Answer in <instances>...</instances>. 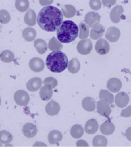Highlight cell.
Wrapping results in <instances>:
<instances>
[{
    "label": "cell",
    "instance_id": "obj_28",
    "mask_svg": "<svg viewBox=\"0 0 131 147\" xmlns=\"http://www.w3.org/2000/svg\"><path fill=\"white\" fill-rule=\"evenodd\" d=\"M61 10L63 15L66 18H71L76 14L75 8L71 5H65L62 6Z\"/></svg>",
    "mask_w": 131,
    "mask_h": 147
},
{
    "label": "cell",
    "instance_id": "obj_39",
    "mask_svg": "<svg viewBox=\"0 0 131 147\" xmlns=\"http://www.w3.org/2000/svg\"><path fill=\"white\" fill-rule=\"evenodd\" d=\"M121 117L128 118L131 116V105L129 106L122 111Z\"/></svg>",
    "mask_w": 131,
    "mask_h": 147
},
{
    "label": "cell",
    "instance_id": "obj_44",
    "mask_svg": "<svg viewBox=\"0 0 131 147\" xmlns=\"http://www.w3.org/2000/svg\"><path fill=\"white\" fill-rule=\"evenodd\" d=\"M1 96H0V106H1Z\"/></svg>",
    "mask_w": 131,
    "mask_h": 147
},
{
    "label": "cell",
    "instance_id": "obj_6",
    "mask_svg": "<svg viewBox=\"0 0 131 147\" xmlns=\"http://www.w3.org/2000/svg\"><path fill=\"white\" fill-rule=\"evenodd\" d=\"M97 112L101 115L108 118L111 112L109 103L105 101L100 100L97 103Z\"/></svg>",
    "mask_w": 131,
    "mask_h": 147
},
{
    "label": "cell",
    "instance_id": "obj_29",
    "mask_svg": "<svg viewBox=\"0 0 131 147\" xmlns=\"http://www.w3.org/2000/svg\"><path fill=\"white\" fill-rule=\"evenodd\" d=\"M70 133L72 138L75 139L80 138L83 135L84 129L80 125L77 124L71 127Z\"/></svg>",
    "mask_w": 131,
    "mask_h": 147
},
{
    "label": "cell",
    "instance_id": "obj_27",
    "mask_svg": "<svg viewBox=\"0 0 131 147\" xmlns=\"http://www.w3.org/2000/svg\"><path fill=\"white\" fill-rule=\"evenodd\" d=\"M99 98L101 100L105 101L111 104L114 102V96L112 94L106 90H100Z\"/></svg>",
    "mask_w": 131,
    "mask_h": 147
},
{
    "label": "cell",
    "instance_id": "obj_18",
    "mask_svg": "<svg viewBox=\"0 0 131 147\" xmlns=\"http://www.w3.org/2000/svg\"><path fill=\"white\" fill-rule=\"evenodd\" d=\"M52 88L49 85L46 84L40 89V96L41 100L47 101L50 100L53 96Z\"/></svg>",
    "mask_w": 131,
    "mask_h": 147
},
{
    "label": "cell",
    "instance_id": "obj_25",
    "mask_svg": "<svg viewBox=\"0 0 131 147\" xmlns=\"http://www.w3.org/2000/svg\"><path fill=\"white\" fill-rule=\"evenodd\" d=\"M34 45L38 52L41 55L45 53L47 50V44L43 39L36 40L34 42Z\"/></svg>",
    "mask_w": 131,
    "mask_h": 147
},
{
    "label": "cell",
    "instance_id": "obj_26",
    "mask_svg": "<svg viewBox=\"0 0 131 147\" xmlns=\"http://www.w3.org/2000/svg\"><path fill=\"white\" fill-rule=\"evenodd\" d=\"M80 67V62L76 58H75L72 59L69 62L68 69L70 73L74 74L79 72Z\"/></svg>",
    "mask_w": 131,
    "mask_h": 147
},
{
    "label": "cell",
    "instance_id": "obj_9",
    "mask_svg": "<svg viewBox=\"0 0 131 147\" xmlns=\"http://www.w3.org/2000/svg\"><path fill=\"white\" fill-rule=\"evenodd\" d=\"M120 36V32L117 27H109L105 33V38L110 42H114L118 41Z\"/></svg>",
    "mask_w": 131,
    "mask_h": 147
},
{
    "label": "cell",
    "instance_id": "obj_34",
    "mask_svg": "<svg viewBox=\"0 0 131 147\" xmlns=\"http://www.w3.org/2000/svg\"><path fill=\"white\" fill-rule=\"evenodd\" d=\"M48 47L51 51L61 50L63 48V45L55 37L49 40Z\"/></svg>",
    "mask_w": 131,
    "mask_h": 147
},
{
    "label": "cell",
    "instance_id": "obj_17",
    "mask_svg": "<svg viewBox=\"0 0 131 147\" xmlns=\"http://www.w3.org/2000/svg\"><path fill=\"white\" fill-rule=\"evenodd\" d=\"M124 11V8L122 6L117 5L115 6L110 13V18L111 21L114 23L119 22L120 20V16Z\"/></svg>",
    "mask_w": 131,
    "mask_h": 147
},
{
    "label": "cell",
    "instance_id": "obj_1",
    "mask_svg": "<svg viewBox=\"0 0 131 147\" xmlns=\"http://www.w3.org/2000/svg\"><path fill=\"white\" fill-rule=\"evenodd\" d=\"M61 11L56 7L48 6L43 8L38 15L37 21L41 29L48 32L57 30L63 21Z\"/></svg>",
    "mask_w": 131,
    "mask_h": 147
},
{
    "label": "cell",
    "instance_id": "obj_15",
    "mask_svg": "<svg viewBox=\"0 0 131 147\" xmlns=\"http://www.w3.org/2000/svg\"><path fill=\"white\" fill-rule=\"evenodd\" d=\"M42 84V81L40 78L36 77L30 79L26 84V88L30 92H35L38 90Z\"/></svg>",
    "mask_w": 131,
    "mask_h": 147
},
{
    "label": "cell",
    "instance_id": "obj_31",
    "mask_svg": "<svg viewBox=\"0 0 131 147\" xmlns=\"http://www.w3.org/2000/svg\"><path fill=\"white\" fill-rule=\"evenodd\" d=\"M14 55L11 51L5 50L0 54V59L2 62L9 63L12 62L14 59Z\"/></svg>",
    "mask_w": 131,
    "mask_h": 147
},
{
    "label": "cell",
    "instance_id": "obj_46",
    "mask_svg": "<svg viewBox=\"0 0 131 147\" xmlns=\"http://www.w3.org/2000/svg\"><path fill=\"white\" fill-rule=\"evenodd\" d=\"M0 27H1V26H0Z\"/></svg>",
    "mask_w": 131,
    "mask_h": 147
},
{
    "label": "cell",
    "instance_id": "obj_40",
    "mask_svg": "<svg viewBox=\"0 0 131 147\" xmlns=\"http://www.w3.org/2000/svg\"><path fill=\"white\" fill-rule=\"evenodd\" d=\"M116 0H102V3L105 7L110 9L112 6L115 4Z\"/></svg>",
    "mask_w": 131,
    "mask_h": 147
},
{
    "label": "cell",
    "instance_id": "obj_11",
    "mask_svg": "<svg viewBox=\"0 0 131 147\" xmlns=\"http://www.w3.org/2000/svg\"><path fill=\"white\" fill-rule=\"evenodd\" d=\"M115 101L117 107L120 108H124L128 104L129 102V97L125 92H120L116 95Z\"/></svg>",
    "mask_w": 131,
    "mask_h": 147
},
{
    "label": "cell",
    "instance_id": "obj_37",
    "mask_svg": "<svg viewBox=\"0 0 131 147\" xmlns=\"http://www.w3.org/2000/svg\"><path fill=\"white\" fill-rule=\"evenodd\" d=\"M44 84H48L53 88H55L58 84V82L56 79L53 77H48L45 79L43 82Z\"/></svg>",
    "mask_w": 131,
    "mask_h": 147
},
{
    "label": "cell",
    "instance_id": "obj_24",
    "mask_svg": "<svg viewBox=\"0 0 131 147\" xmlns=\"http://www.w3.org/2000/svg\"><path fill=\"white\" fill-rule=\"evenodd\" d=\"M36 36V31L32 28H26L23 31V37L25 41L28 42L33 41L35 38Z\"/></svg>",
    "mask_w": 131,
    "mask_h": 147
},
{
    "label": "cell",
    "instance_id": "obj_5",
    "mask_svg": "<svg viewBox=\"0 0 131 147\" xmlns=\"http://www.w3.org/2000/svg\"><path fill=\"white\" fill-rule=\"evenodd\" d=\"M77 50L82 55L89 54L93 49V44L90 39H87L79 41L77 45Z\"/></svg>",
    "mask_w": 131,
    "mask_h": 147
},
{
    "label": "cell",
    "instance_id": "obj_41",
    "mask_svg": "<svg viewBox=\"0 0 131 147\" xmlns=\"http://www.w3.org/2000/svg\"><path fill=\"white\" fill-rule=\"evenodd\" d=\"M54 0H39L40 4L42 6H46L52 4Z\"/></svg>",
    "mask_w": 131,
    "mask_h": 147
},
{
    "label": "cell",
    "instance_id": "obj_30",
    "mask_svg": "<svg viewBox=\"0 0 131 147\" xmlns=\"http://www.w3.org/2000/svg\"><path fill=\"white\" fill-rule=\"evenodd\" d=\"M107 143L106 138L102 135L96 136L93 140V146L94 147L107 146Z\"/></svg>",
    "mask_w": 131,
    "mask_h": 147
},
{
    "label": "cell",
    "instance_id": "obj_33",
    "mask_svg": "<svg viewBox=\"0 0 131 147\" xmlns=\"http://www.w3.org/2000/svg\"><path fill=\"white\" fill-rule=\"evenodd\" d=\"M79 38L80 39L87 38L89 36V27L84 22H82L79 25Z\"/></svg>",
    "mask_w": 131,
    "mask_h": 147
},
{
    "label": "cell",
    "instance_id": "obj_32",
    "mask_svg": "<svg viewBox=\"0 0 131 147\" xmlns=\"http://www.w3.org/2000/svg\"><path fill=\"white\" fill-rule=\"evenodd\" d=\"M29 7V2L28 0H16L15 2V7L20 12H25L28 9Z\"/></svg>",
    "mask_w": 131,
    "mask_h": 147
},
{
    "label": "cell",
    "instance_id": "obj_2",
    "mask_svg": "<svg viewBox=\"0 0 131 147\" xmlns=\"http://www.w3.org/2000/svg\"><path fill=\"white\" fill-rule=\"evenodd\" d=\"M68 60L63 52L56 50L51 53L46 59V64L48 69L54 73H59L67 67Z\"/></svg>",
    "mask_w": 131,
    "mask_h": 147
},
{
    "label": "cell",
    "instance_id": "obj_16",
    "mask_svg": "<svg viewBox=\"0 0 131 147\" xmlns=\"http://www.w3.org/2000/svg\"><path fill=\"white\" fill-rule=\"evenodd\" d=\"M60 110V106L57 102L51 100L46 105L45 110L47 113L50 116L57 115Z\"/></svg>",
    "mask_w": 131,
    "mask_h": 147
},
{
    "label": "cell",
    "instance_id": "obj_45",
    "mask_svg": "<svg viewBox=\"0 0 131 147\" xmlns=\"http://www.w3.org/2000/svg\"><path fill=\"white\" fill-rule=\"evenodd\" d=\"M0 146H2V144H1V142H0Z\"/></svg>",
    "mask_w": 131,
    "mask_h": 147
},
{
    "label": "cell",
    "instance_id": "obj_12",
    "mask_svg": "<svg viewBox=\"0 0 131 147\" xmlns=\"http://www.w3.org/2000/svg\"><path fill=\"white\" fill-rule=\"evenodd\" d=\"M23 133L27 138L34 137L38 132L37 128L35 125L32 123H27L23 126Z\"/></svg>",
    "mask_w": 131,
    "mask_h": 147
},
{
    "label": "cell",
    "instance_id": "obj_3",
    "mask_svg": "<svg viewBox=\"0 0 131 147\" xmlns=\"http://www.w3.org/2000/svg\"><path fill=\"white\" fill-rule=\"evenodd\" d=\"M79 28L72 21L63 22L57 32L59 41L62 43H69L74 41L78 36Z\"/></svg>",
    "mask_w": 131,
    "mask_h": 147
},
{
    "label": "cell",
    "instance_id": "obj_8",
    "mask_svg": "<svg viewBox=\"0 0 131 147\" xmlns=\"http://www.w3.org/2000/svg\"><path fill=\"white\" fill-rule=\"evenodd\" d=\"M101 17L97 13L90 11L86 14L85 17L84 22L88 27H93L94 25L99 24Z\"/></svg>",
    "mask_w": 131,
    "mask_h": 147
},
{
    "label": "cell",
    "instance_id": "obj_23",
    "mask_svg": "<svg viewBox=\"0 0 131 147\" xmlns=\"http://www.w3.org/2000/svg\"><path fill=\"white\" fill-rule=\"evenodd\" d=\"M82 104L83 109L89 112L94 111L95 109V100L92 97L85 98L83 100Z\"/></svg>",
    "mask_w": 131,
    "mask_h": 147
},
{
    "label": "cell",
    "instance_id": "obj_19",
    "mask_svg": "<svg viewBox=\"0 0 131 147\" xmlns=\"http://www.w3.org/2000/svg\"><path fill=\"white\" fill-rule=\"evenodd\" d=\"M99 128L98 123L95 119L88 120L86 123L85 126V130L88 134H94L97 131Z\"/></svg>",
    "mask_w": 131,
    "mask_h": 147
},
{
    "label": "cell",
    "instance_id": "obj_20",
    "mask_svg": "<svg viewBox=\"0 0 131 147\" xmlns=\"http://www.w3.org/2000/svg\"><path fill=\"white\" fill-rule=\"evenodd\" d=\"M115 130L114 125L110 120L105 122L100 127L101 133L104 135H111L114 133Z\"/></svg>",
    "mask_w": 131,
    "mask_h": 147
},
{
    "label": "cell",
    "instance_id": "obj_42",
    "mask_svg": "<svg viewBox=\"0 0 131 147\" xmlns=\"http://www.w3.org/2000/svg\"><path fill=\"white\" fill-rule=\"evenodd\" d=\"M77 146H88L87 142L83 140H80L76 142Z\"/></svg>",
    "mask_w": 131,
    "mask_h": 147
},
{
    "label": "cell",
    "instance_id": "obj_35",
    "mask_svg": "<svg viewBox=\"0 0 131 147\" xmlns=\"http://www.w3.org/2000/svg\"><path fill=\"white\" fill-rule=\"evenodd\" d=\"M13 136L11 133L6 130L0 131V142L6 144L11 142Z\"/></svg>",
    "mask_w": 131,
    "mask_h": 147
},
{
    "label": "cell",
    "instance_id": "obj_10",
    "mask_svg": "<svg viewBox=\"0 0 131 147\" xmlns=\"http://www.w3.org/2000/svg\"><path fill=\"white\" fill-rule=\"evenodd\" d=\"M29 65L33 72H39L43 71L45 68V63L41 59L34 57L30 60Z\"/></svg>",
    "mask_w": 131,
    "mask_h": 147
},
{
    "label": "cell",
    "instance_id": "obj_13",
    "mask_svg": "<svg viewBox=\"0 0 131 147\" xmlns=\"http://www.w3.org/2000/svg\"><path fill=\"white\" fill-rule=\"evenodd\" d=\"M108 89L113 93H117L120 90L122 87L121 81L117 78H111L107 84Z\"/></svg>",
    "mask_w": 131,
    "mask_h": 147
},
{
    "label": "cell",
    "instance_id": "obj_36",
    "mask_svg": "<svg viewBox=\"0 0 131 147\" xmlns=\"http://www.w3.org/2000/svg\"><path fill=\"white\" fill-rule=\"evenodd\" d=\"M11 17L10 13L5 10H0V22L2 24H7L10 21Z\"/></svg>",
    "mask_w": 131,
    "mask_h": 147
},
{
    "label": "cell",
    "instance_id": "obj_21",
    "mask_svg": "<svg viewBox=\"0 0 131 147\" xmlns=\"http://www.w3.org/2000/svg\"><path fill=\"white\" fill-rule=\"evenodd\" d=\"M63 134L59 131L53 130L48 135V141L51 144H55L60 142L63 139Z\"/></svg>",
    "mask_w": 131,
    "mask_h": 147
},
{
    "label": "cell",
    "instance_id": "obj_38",
    "mask_svg": "<svg viewBox=\"0 0 131 147\" xmlns=\"http://www.w3.org/2000/svg\"><path fill=\"white\" fill-rule=\"evenodd\" d=\"M89 5L92 10L96 11L101 9L102 4L100 0H90Z\"/></svg>",
    "mask_w": 131,
    "mask_h": 147
},
{
    "label": "cell",
    "instance_id": "obj_4",
    "mask_svg": "<svg viewBox=\"0 0 131 147\" xmlns=\"http://www.w3.org/2000/svg\"><path fill=\"white\" fill-rule=\"evenodd\" d=\"M14 99L18 105L26 106L30 101L28 94L24 90H17L14 95Z\"/></svg>",
    "mask_w": 131,
    "mask_h": 147
},
{
    "label": "cell",
    "instance_id": "obj_22",
    "mask_svg": "<svg viewBox=\"0 0 131 147\" xmlns=\"http://www.w3.org/2000/svg\"><path fill=\"white\" fill-rule=\"evenodd\" d=\"M36 15L35 11L32 9H29L25 14L24 21L29 26H34L36 24Z\"/></svg>",
    "mask_w": 131,
    "mask_h": 147
},
{
    "label": "cell",
    "instance_id": "obj_43",
    "mask_svg": "<svg viewBox=\"0 0 131 147\" xmlns=\"http://www.w3.org/2000/svg\"><path fill=\"white\" fill-rule=\"evenodd\" d=\"M125 136L127 140L131 141V127L128 128L125 132Z\"/></svg>",
    "mask_w": 131,
    "mask_h": 147
},
{
    "label": "cell",
    "instance_id": "obj_7",
    "mask_svg": "<svg viewBox=\"0 0 131 147\" xmlns=\"http://www.w3.org/2000/svg\"><path fill=\"white\" fill-rule=\"evenodd\" d=\"M110 49V47L109 43L104 39H99L95 44V51L100 55H106L109 52Z\"/></svg>",
    "mask_w": 131,
    "mask_h": 147
},
{
    "label": "cell",
    "instance_id": "obj_14",
    "mask_svg": "<svg viewBox=\"0 0 131 147\" xmlns=\"http://www.w3.org/2000/svg\"><path fill=\"white\" fill-rule=\"evenodd\" d=\"M105 31V28L101 24H98L92 27L90 36L93 40H97L102 37Z\"/></svg>",
    "mask_w": 131,
    "mask_h": 147
}]
</instances>
